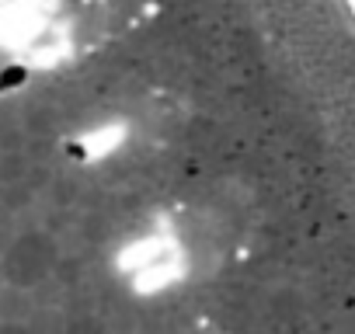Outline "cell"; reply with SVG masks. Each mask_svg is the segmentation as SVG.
I'll return each instance as SVG.
<instances>
[{
    "instance_id": "3957f363",
    "label": "cell",
    "mask_w": 355,
    "mask_h": 334,
    "mask_svg": "<svg viewBox=\"0 0 355 334\" xmlns=\"http://www.w3.org/2000/svg\"><path fill=\"white\" fill-rule=\"evenodd\" d=\"M0 334H32L28 324H0Z\"/></svg>"
},
{
    "instance_id": "7a4b0ae2",
    "label": "cell",
    "mask_w": 355,
    "mask_h": 334,
    "mask_svg": "<svg viewBox=\"0 0 355 334\" xmlns=\"http://www.w3.org/2000/svg\"><path fill=\"white\" fill-rule=\"evenodd\" d=\"M11 240H15V223H11V213H8V209H0V251H4Z\"/></svg>"
},
{
    "instance_id": "6da1fadb",
    "label": "cell",
    "mask_w": 355,
    "mask_h": 334,
    "mask_svg": "<svg viewBox=\"0 0 355 334\" xmlns=\"http://www.w3.org/2000/svg\"><path fill=\"white\" fill-rule=\"evenodd\" d=\"M53 268H56V244L39 230L15 234V240L0 251V275L11 289L32 292L53 275Z\"/></svg>"
},
{
    "instance_id": "277c9868",
    "label": "cell",
    "mask_w": 355,
    "mask_h": 334,
    "mask_svg": "<svg viewBox=\"0 0 355 334\" xmlns=\"http://www.w3.org/2000/svg\"><path fill=\"white\" fill-rule=\"evenodd\" d=\"M0 289H4V275H0Z\"/></svg>"
}]
</instances>
